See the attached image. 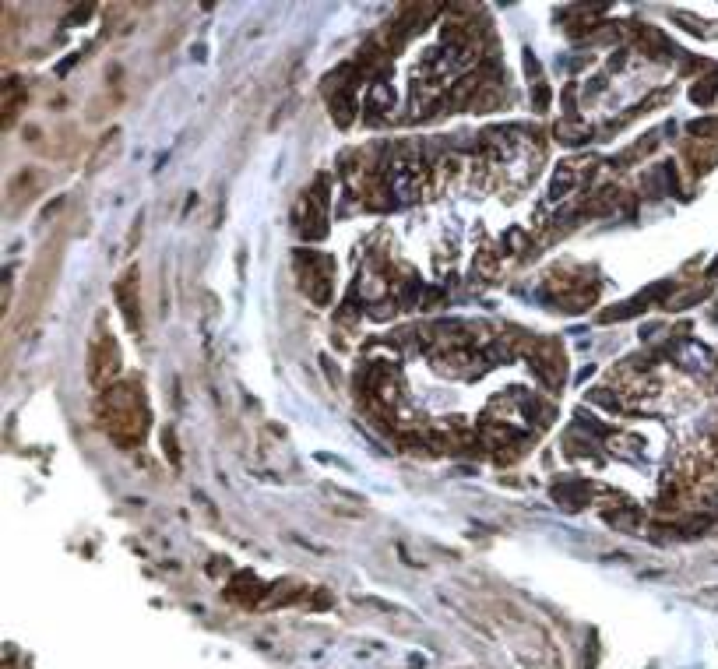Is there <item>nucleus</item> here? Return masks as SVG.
<instances>
[{"label": "nucleus", "mask_w": 718, "mask_h": 669, "mask_svg": "<svg viewBox=\"0 0 718 669\" xmlns=\"http://www.w3.org/2000/svg\"><path fill=\"white\" fill-rule=\"evenodd\" d=\"M102 426L120 448H138L148 433V409L145 395L134 380H117L113 388L102 391Z\"/></svg>", "instance_id": "nucleus-1"}, {"label": "nucleus", "mask_w": 718, "mask_h": 669, "mask_svg": "<svg viewBox=\"0 0 718 669\" xmlns=\"http://www.w3.org/2000/svg\"><path fill=\"white\" fill-rule=\"evenodd\" d=\"M117 377H120V349H117L113 335L106 331V321L99 317L95 335L88 342V380L95 391H106L117 384Z\"/></svg>", "instance_id": "nucleus-2"}, {"label": "nucleus", "mask_w": 718, "mask_h": 669, "mask_svg": "<svg viewBox=\"0 0 718 669\" xmlns=\"http://www.w3.org/2000/svg\"><path fill=\"white\" fill-rule=\"evenodd\" d=\"M296 265H300V289H303L317 307L331 303V279H328L331 261H324V258L314 254V251H300V254H296Z\"/></svg>", "instance_id": "nucleus-3"}, {"label": "nucleus", "mask_w": 718, "mask_h": 669, "mask_svg": "<svg viewBox=\"0 0 718 669\" xmlns=\"http://www.w3.org/2000/svg\"><path fill=\"white\" fill-rule=\"evenodd\" d=\"M528 366L550 384V388H557V384H564V359H560V352H557V345H532L528 349Z\"/></svg>", "instance_id": "nucleus-4"}, {"label": "nucleus", "mask_w": 718, "mask_h": 669, "mask_svg": "<svg viewBox=\"0 0 718 669\" xmlns=\"http://www.w3.org/2000/svg\"><path fill=\"white\" fill-rule=\"evenodd\" d=\"M117 303H120V310H124L127 328L138 335V331H141V303H138V272H134V268L117 282Z\"/></svg>", "instance_id": "nucleus-5"}, {"label": "nucleus", "mask_w": 718, "mask_h": 669, "mask_svg": "<svg viewBox=\"0 0 718 669\" xmlns=\"http://www.w3.org/2000/svg\"><path fill=\"white\" fill-rule=\"evenodd\" d=\"M331 106V120L338 124V127H352V120H356V92L352 88H342L338 95H331L328 99Z\"/></svg>", "instance_id": "nucleus-6"}, {"label": "nucleus", "mask_w": 718, "mask_h": 669, "mask_svg": "<svg viewBox=\"0 0 718 669\" xmlns=\"http://www.w3.org/2000/svg\"><path fill=\"white\" fill-rule=\"evenodd\" d=\"M553 501H560L567 511L574 508H585L588 501V483H578V479H567V483H557L553 486Z\"/></svg>", "instance_id": "nucleus-7"}, {"label": "nucleus", "mask_w": 718, "mask_h": 669, "mask_svg": "<svg viewBox=\"0 0 718 669\" xmlns=\"http://www.w3.org/2000/svg\"><path fill=\"white\" fill-rule=\"evenodd\" d=\"M571 187H578V166H571V162H560L557 169H553V183H550V201H560Z\"/></svg>", "instance_id": "nucleus-8"}, {"label": "nucleus", "mask_w": 718, "mask_h": 669, "mask_svg": "<svg viewBox=\"0 0 718 669\" xmlns=\"http://www.w3.org/2000/svg\"><path fill=\"white\" fill-rule=\"evenodd\" d=\"M602 522L609 529H620V532H634L641 525V511L637 508H613V511H602Z\"/></svg>", "instance_id": "nucleus-9"}, {"label": "nucleus", "mask_w": 718, "mask_h": 669, "mask_svg": "<svg viewBox=\"0 0 718 669\" xmlns=\"http://www.w3.org/2000/svg\"><path fill=\"white\" fill-rule=\"evenodd\" d=\"M500 102H504V88L493 85L490 78H483V85H479V92L472 99V110H500Z\"/></svg>", "instance_id": "nucleus-10"}, {"label": "nucleus", "mask_w": 718, "mask_h": 669, "mask_svg": "<svg viewBox=\"0 0 718 669\" xmlns=\"http://www.w3.org/2000/svg\"><path fill=\"white\" fill-rule=\"evenodd\" d=\"M370 120H377V113H387L391 106H394V92H391V85L387 81H377L373 85V92H370Z\"/></svg>", "instance_id": "nucleus-11"}, {"label": "nucleus", "mask_w": 718, "mask_h": 669, "mask_svg": "<svg viewBox=\"0 0 718 669\" xmlns=\"http://www.w3.org/2000/svg\"><path fill=\"white\" fill-rule=\"evenodd\" d=\"M648 307V300L644 296H634V300H627V303H620V307H609V310H602V324L606 321H623V317H634V314H641Z\"/></svg>", "instance_id": "nucleus-12"}, {"label": "nucleus", "mask_w": 718, "mask_h": 669, "mask_svg": "<svg viewBox=\"0 0 718 669\" xmlns=\"http://www.w3.org/2000/svg\"><path fill=\"white\" fill-rule=\"evenodd\" d=\"M423 282L415 279V275H408L405 279V286H401V296H398V307H405V310H412V307H419L423 300Z\"/></svg>", "instance_id": "nucleus-13"}, {"label": "nucleus", "mask_w": 718, "mask_h": 669, "mask_svg": "<svg viewBox=\"0 0 718 669\" xmlns=\"http://www.w3.org/2000/svg\"><path fill=\"white\" fill-rule=\"evenodd\" d=\"M588 402H592V405H602V409H613V412H620V409H623V398H620L613 388H606V391H602V388H595V391L588 395Z\"/></svg>", "instance_id": "nucleus-14"}, {"label": "nucleus", "mask_w": 718, "mask_h": 669, "mask_svg": "<svg viewBox=\"0 0 718 669\" xmlns=\"http://www.w3.org/2000/svg\"><path fill=\"white\" fill-rule=\"evenodd\" d=\"M693 138H718V117H700L686 127Z\"/></svg>", "instance_id": "nucleus-15"}, {"label": "nucleus", "mask_w": 718, "mask_h": 669, "mask_svg": "<svg viewBox=\"0 0 718 669\" xmlns=\"http://www.w3.org/2000/svg\"><path fill=\"white\" fill-rule=\"evenodd\" d=\"M475 272L483 275V279H493V275H497V258H493V251H490V247L479 251V258H475Z\"/></svg>", "instance_id": "nucleus-16"}, {"label": "nucleus", "mask_w": 718, "mask_h": 669, "mask_svg": "<svg viewBox=\"0 0 718 669\" xmlns=\"http://www.w3.org/2000/svg\"><path fill=\"white\" fill-rule=\"evenodd\" d=\"M117 138H120V131H109V134L102 138V145H99V148H95V155H92V169H99V166H106L102 159H106V155H109V152L117 148Z\"/></svg>", "instance_id": "nucleus-17"}, {"label": "nucleus", "mask_w": 718, "mask_h": 669, "mask_svg": "<svg viewBox=\"0 0 718 669\" xmlns=\"http://www.w3.org/2000/svg\"><path fill=\"white\" fill-rule=\"evenodd\" d=\"M162 451H166L169 465L180 469V451H176V433H173V430H162Z\"/></svg>", "instance_id": "nucleus-18"}, {"label": "nucleus", "mask_w": 718, "mask_h": 669, "mask_svg": "<svg viewBox=\"0 0 718 669\" xmlns=\"http://www.w3.org/2000/svg\"><path fill=\"white\" fill-rule=\"evenodd\" d=\"M370 317H377V321H387V317H394V307H391V300H377V303H370Z\"/></svg>", "instance_id": "nucleus-19"}, {"label": "nucleus", "mask_w": 718, "mask_h": 669, "mask_svg": "<svg viewBox=\"0 0 718 669\" xmlns=\"http://www.w3.org/2000/svg\"><path fill=\"white\" fill-rule=\"evenodd\" d=\"M504 244H514L511 251H514V254H521V251H525V244H528V237H525L521 230H507V233H504Z\"/></svg>", "instance_id": "nucleus-20"}, {"label": "nucleus", "mask_w": 718, "mask_h": 669, "mask_svg": "<svg viewBox=\"0 0 718 669\" xmlns=\"http://www.w3.org/2000/svg\"><path fill=\"white\" fill-rule=\"evenodd\" d=\"M444 300H447V293H444V289H430V293L423 296V303H419V307H426V310H437V307H444Z\"/></svg>", "instance_id": "nucleus-21"}, {"label": "nucleus", "mask_w": 718, "mask_h": 669, "mask_svg": "<svg viewBox=\"0 0 718 669\" xmlns=\"http://www.w3.org/2000/svg\"><path fill=\"white\" fill-rule=\"evenodd\" d=\"M532 102H536V110H546V102H550V88H546V85H536V88H532Z\"/></svg>", "instance_id": "nucleus-22"}, {"label": "nucleus", "mask_w": 718, "mask_h": 669, "mask_svg": "<svg viewBox=\"0 0 718 669\" xmlns=\"http://www.w3.org/2000/svg\"><path fill=\"white\" fill-rule=\"evenodd\" d=\"M525 64H528V74H532V78H539V64H536V57H532L528 50H525Z\"/></svg>", "instance_id": "nucleus-23"}]
</instances>
